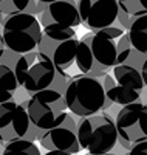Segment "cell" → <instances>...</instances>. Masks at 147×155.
<instances>
[{
    "instance_id": "obj_1",
    "label": "cell",
    "mask_w": 147,
    "mask_h": 155,
    "mask_svg": "<svg viewBox=\"0 0 147 155\" xmlns=\"http://www.w3.org/2000/svg\"><path fill=\"white\" fill-rule=\"evenodd\" d=\"M124 33L126 30L115 22L112 27L84 34L76 50L79 73L96 74L110 71L118 64V37Z\"/></svg>"
},
{
    "instance_id": "obj_2",
    "label": "cell",
    "mask_w": 147,
    "mask_h": 155,
    "mask_svg": "<svg viewBox=\"0 0 147 155\" xmlns=\"http://www.w3.org/2000/svg\"><path fill=\"white\" fill-rule=\"evenodd\" d=\"M102 73H77L67 81L64 96L67 107L74 116H88L104 112L113 104L107 95Z\"/></svg>"
},
{
    "instance_id": "obj_3",
    "label": "cell",
    "mask_w": 147,
    "mask_h": 155,
    "mask_svg": "<svg viewBox=\"0 0 147 155\" xmlns=\"http://www.w3.org/2000/svg\"><path fill=\"white\" fill-rule=\"evenodd\" d=\"M76 132L81 147L91 155L110 153L118 144L115 118L105 110L88 116H76Z\"/></svg>"
},
{
    "instance_id": "obj_4",
    "label": "cell",
    "mask_w": 147,
    "mask_h": 155,
    "mask_svg": "<svg viewBox=\"0 0 147 155\" xmlns=\"http://www.w3.org/2000/svg\"><path fill=\"white\" fill-rule=\"evenodd\" d=\"M36 14H39L44 36L53 41L74 37L77 27L81 25L77 0H53L50 3L37 2Z\"/></svg>"
},
{
    "instance_id": "obj_5",
    "label": "cell",
    "mask_w": 147,
    "mask_h": 155,
    "mask_svg": "<svg viewBox=\"0 0 147 155\" xmlns=\"http://www.w3.org/2000/svg\"><path fill=\"white\" fill-rule=\"evenodd\" d=\"M12 70L16 73L19 87L30 95L51 87L56 81L54 64L41 50H31L19 54Z\"/></svg>"
},
{
    "instance_id": "obj_6",
    "label": "cell",
    "mask_w": 147,
    "mask_h": 155,
    "mask_svg": "<svg viewBox=\"0 0 147 155\" xmlns=\"http://www.w3.org/2000/svg\"><path fill=\"white\" fill-rule=\"evenodd\" d=\"M22 104L26 107L31 126H34L37 130H48L64 123L68 115L64 92L53 85L31 93L30 99Z\"/></svg>"
},
{
    "instance_id": "obj_7",
    "label": "cell",
    "mask_w": 147,
    "mask_h": 155,
    "mask_svg": "<svg viewBox=\"0 0 147 155\" xmlns=\"http://www.w3.org/2000/svg\"><path fill=\"white\" fill-rule=\"evenodd\" d=\"M2 25V37L5 48L11 53L22 54L26 51L36 50L42 42V27L41 22L31 12H16L5 16Z\"/></svg>"
},
{
    "instance_id": "obj_8",
    "label": "cell",
    "mask_w": 147,
    "mask_h": 155,
    "mask_svg": "<svg viewBox=\"0 0 147 155\" xmlns=\"http://www.w3.org/2000/svg\"><path fill=\"white\" fill-rule=\"evenodd\" d=\"M118 144L129 150L135 143L147 140V104L141 101L121 106L115 115Z\"/></svg>"
},
{
    "instance_id": "obj_9",
    "label": "cell",
    "mask_w": 147,
    "mask_h": 155,
    "mask_svg": "<svg viewBox=\"0 0 147 155\" xmlns=\"http://www.w3.org/2000/svg\"><path fill=\"white\" fill-rule=\"evenodd\" d=\"M79 39L70 37L64 41H53V39L42 36V42L39 44V50L47 53L56 68V76H60L62 79L68 81L70 78L79 73L76 65V50H77Z\"/></svg>"
},
{
    "instance_id": "obj_10",
    "label": "cell",
    "mask_w": 147,
    "mask_h": 155,
    "mask_svg": "<svg viewBox=\"0 0 147 155\" xmlns=\"http://www.w3.org/2000/svg\"><path fill=\"white\" fill-rule=\"evenodd\" d=\"M37 140L41 146L48 152L59 150L67 155H71V153H79L82 150L76 132V118L70 110L64 123L48 129V130H44Z\"/></svg>"
},
{
    "instance_id": "obj_11",
    "label": "cell",
    "mask_w": 147,
    "mask_h": 155,
    "mask_svg": "<svg viewBox=\"0 0 147 155\" xmlns=\"http://www.w3.org/2000/svg\"><path fill=\"white\" fill-rule=\"evenodd\" d=\"M81 25L90 31L112 27L118 19V0H77Z\"/></svg>"
},
{
    "instance_id": "obj_12",
    "label": "cell",
    "mask_w": 147,
    "mask_h": 155,
    "mask_svg": "<svg viewBox=\"0 0 147 155\" xmlns=\"http://www.w3.org/2000/svg\"><path fill=\"white\" fill-rule=\"evenodd\" d=\"M30 116L23 104L16 101L0 102V143L5 144L16 138H22L30 130Z\"/></svg>"
},
{
    "instance_id": "obj_13",
    "label": "cell",
    "mask_w": 147,
    "mask_h": 155,
    "mask_svg": "<svg viewBox=\"0 0 147 155\" xmlns=\"http://www.w3.org/2000/svg\"><path fill=\"white\" fill-rule=\"evenodd\" d=\"M127 34L132 47L147 54V12L132 19L127 28Z\"/></svg>"
},
{
    "instance_id": "obj_14",
    "label": "cell",
    "mask_w": 147,
    "mask_h": 155,
    "mask_svg": "<svg viewBox=\"0 0 147 155\" xmlns=\"http://www.w3.org/2000/svg\"><path fill=\"white\" fill-rule=\"evenodd\" d=\"M19 88L16 73L8 64L0 62V102H5L14 98Z\"/></svg>"
},
{
    "instance_id": "obj_15",
    "label": "cell",
    "mask_w": 147,
    "mask_h": 155,
    "mask_svg": "<svg viewBox=\"0 0 147 155\" xmlns=\"http://www.w3.org/2000/svg\"><path fill=\"white\" fill-rule=\"evenodd\" d=\"M22 11L36 14L34 0H0V23L3 22L5 16L16 14V12Z\"/></svg>"
},
{
    "instance_id": "obj_16",
    "label": "cell",
    "mask_w": 147,
    "mask_h": 155,
    "mask_svg": "<svg viewBox=\"0 0 147 155\" xmlns=\"http://www.w3.org/2000/svg\"><path fill=\"white\" fill-rule=\"evenodd\" d=\"M2 153H5V155H11V153L41 155V150H39V147L34 144L33 140H28L26 137H22V138H16V140H12V141L5 143Z\"/></svg>"
},
{
    "instance_id": "obj_17",
    "label": "cell",
    "mask_w": 147,
    "mask_h": 155,
    "mask_svg": "<svg viewBox=\"0 0 147 155\" xmlns=\"http://www.w3.org/2000/svg\"><path fill=\"white\" fill-rule=\"evenodd\" d=\"M118 6L130 17L147 12V0H118Z\"/></svg>"
},
{
    "instance_id": "obj_18",
    "label": "cell",
    "mask_w": 147,
    "mask_h": 155,
    "mask_svg": "<svg viewBox=\"0 0 147 155\" xmlns=\"http://www.w3.org/2000/svg\"><path fill=\"white\" fill-rule=\"evenodd\" d=\"M127 152L130 155H147V140H142V141L135 143Z\"/></svg>"
},
{
    "instance_id": "obj_19",
    "label": "cell",
    "mask_w": 147,
    "mask_h": 155,
    "mask_svg": "<svg viewBox=\"0 0 147 155\" xmlns=\"http://www.w3.org/2000/svg\"><path fill=\"white\" fill-rule=\"evenodd\" d=\"M5 51H6V48H5L3 37H2V31H0V61H2V58H3V54H5Z\"/></svg>"
},
{
    "instance_id": "obj_20",
    "label": "cell",
    "mask_w": 147,
    "mask_h": 155,
    "mask_svg": "<svg viewBox=\"0 0 147 155\" xmlns=\"http://www.w3.org/2000/svg\"><path fill=\"white\" fill-rule=\"evenodd\" d=\"M37 2H44V3H50V2H53V0H37Z\"/></svg>"
}]
</instances>
